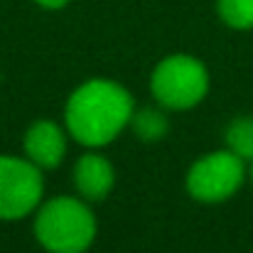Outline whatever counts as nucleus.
<instances>
[{"label": "nucleus", "mask_w": 253, "mask_h": 253, "mask_svg": "<svg viewBox=\"0 0 253 253\" xmlns=\"http://www.w3.org/2000/svg\"><path fill=\"white\" fill-rule=\"evenodd\" d=\"M35 239L49 253H86L98 224L82 197H54L35 211Z\"/></svg>", "instance_id": "nucleus-2"}, {"label": "nucleus", "mask_w": 253, "mask_h": 253, "mask_svg": "<svg viewBox=\"0 0 253 253\" xmlns=\"http://www.w3.org/2000/svg\"><path fill=\"white\" fill-rule=\"evenodd\" d=\"M249 172H251V182H253V163H251V169H249Z\"/></svg>", "instance_id": "nucleus-12"}, {"label": "nucleus", "mask_w": 253, "mask_h": 253, "mask_svg": "<svg viewBox=\"0 0 253 253\" xmlns=\"http://www.w3.org/2000/svg\"><path fill=\"white\" fill-rule=\"evenodd\" d=\"M135 101L123 84L91 79L72 91L64 108V128L86 148H103L130 126Z\"/></svg>", "instance_id": "nucleus-1"}, {"label": "nucleus", "mask_w": 253, "mask_h": 253, "mask_svg": "<svg viewBox=\"0 0 253 253\" xmlns=\"http://www.w3.org/2000/svg\"><path fill=\"white\" fill-rule=\"evenodd\" d=\"M130 128L133 133L145 140V143H155V140H163L169 130V118L168 113L163 111V106H143V108H135L133 111V118H130Z\"/></svg>", "instance_id": "nucleus-8"}, {"label": "nucleus", "mask_w": 253, "mask_h": 253, "mask_svg": "<svg viewBox=\"0 0 253 253\" xmlns=\"http://www.w3.org/2000/svg\"><path fill=\"white\" fill-rule=\"evenodd\" d=\"M216 12L231 30L253 27V0H216Z\"/></svg>", "instance_id": "nucleus-10"}, {"label": "nucleus", "mask_w": 253, "mask_h": 253, "mask_svg": "<svg viewBox=\"0 0 253 253\" xmlns=\"http://www.w3.org/2000/svg\"><path fill=\"white\" fill-rule=\"evenodd\" d=\"M44 194L42 169L27 158L0 155V219L17 221L37 211Z\"/></svg>", "instance_id": "nucleus-5"}, {"label": "nucleus", "mask_w": 253, "mask_h": 253, "mask_svg": "<svg viewBox=\"0 0 253 253\" xmlns=\"http://www.w3.org/2000/svg\"><path fill=\"white\" fill-rule=\"evenodd\" d=\"M246 179V160L229 148L199 158L187 172V192L202 204H219L234 197Z\"/></svg>", "instance_id": "nucleus-4"}, {"label": "nucleus", "mask_w": 253, "mask_h": 253, "mask_svg": "<svg viewBox=\"0 0 253 253\" xmlns=\"http://www.w3.org/2000/svg\"><path fill=\"white\" fill-rule=\"evenodd\" d=\"M67 128L54 121H35L22 140L25 158L42 172L57 169L67 155Z\"/></svg>", "instance_id": "nucleus-6"}, {"label": "nucleus", "mask_w": 253, "mask_h": 253, "mask_svg": "<svg viewBox=\"0 0 253 253\" xmlns=\"http://www.w3.org/2000/svg\"><path fill=\"white\" fill-rule=\"evenodd\" d=\"M226 148L239 155L241 160L253 163V118L251 116H239L226 126Z\"/></svg>", "instance_id": "nucleus-9"}, {"label": "nucleus", "mask_w": 253, "mask_h": 253, "mask_svg": "<svg viewBox=\"0 0 253 253\" xmlns=\"http://www.w3.org/2000/svg\"><path fill=\"white\" fill-rule=\"evenodd\" d=\"M35 2L44 10H62V7L69 5V0H35Z\"/></svg>", "instance_id": "nucleus-11"}, {"label": "nucleus", "mask_w": 253, "mask_h": 253, "mask_svg": "<svg viewBox=\"0 0 253 253\" xmlns=\"http://www.w3.org/2000/svg\"><path fill=\"white\" fill-rule=\"evenodd\" d=\"M74 189L86 202H101L111 194L116 184V169L101 153H86L74 165Z\"/></svg>", "instance_id": "nucleus-7"}, {"label": "nucleus", "mask_w": 253, "mask_h": 253, "mask_svg": "<svg viewBox=\"0 0 253 253\" xmlns=\"http://www.w3.org/2000/svg\"><path fill=\"white\" fill-rule=\"evenodd\" d=\"M153 98L169 111H189L209 93V72L192 54H169L150 74Z\"/></svg>", "instance_id": "nucleus-3"}]
</instances>
